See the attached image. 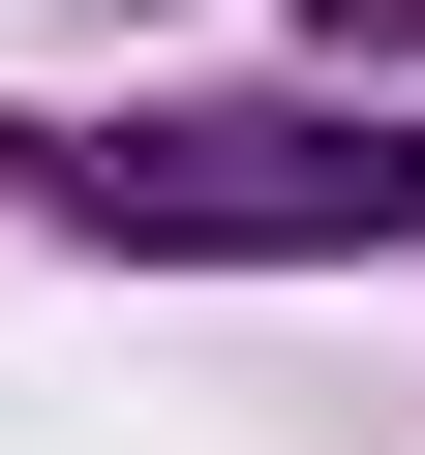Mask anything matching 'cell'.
Returning <instances> with one entry per match:
<instances>
[{
  "instance_id": "1",
  "label": "cell",
  "mask_w": 425,
  "mask_h": 455,
  "mask_svg": "<svg viewBox=\"0 0 425 455\" xmlns=\"http://www.w3.org/2000/svg\"><path fill=\"white\" fill-rule=\"evenodd\" d=\"M31 212L182 243V274H334V243H425V152L395 122H31Z\"/></svg>"
},
{
  "instance_id": "2",
  "label": "cell",
  "mask_w": 425,
  "mask_h": 455,
  "mask_svg": "<svg viewBox=\"0 0 425 455\" xmlns=\"http://www.w3.org/2000/svg\"><path fill=\"white\" fill-rule=\"evenodd\" d=\"M334 31H365V61H425V0H334Z\"/></svg>"
}]
</instances>
